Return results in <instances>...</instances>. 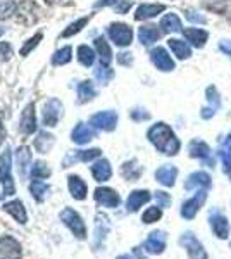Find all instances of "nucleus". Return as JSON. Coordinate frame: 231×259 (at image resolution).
<instances>
[{
    "instance_id": "nucleus-1",
    "label": "nucleus",
    "mask_w": 231,
    "mask_h": 259,
    "mask_svg": "<svg viewBox=\"0 0 231 259\" xmlns=\"http://www.w3.org/2000/svg\"><path fill=\"white\" fill-rule=\"evenodd\" d=\"M149 140L157 147V150H161L166 156H174L179 150V140L176 139L174 132L167 126L166 123H157L147 133Z\"/></svg>"
},
{
    "instance_id": "nucleus-2",
    "label": "nucleus",
    "mask_w": 231,
    "mask_h": 259,
    "mask_svg": "<svg viewBox=\"0 0 231 259\" xmlns=\"http://www.w3.org/2000/svg\"><path fill=\"white\" fill-rule=\"evenodd\" d=\"M0 185L4 189V195H14L16 185L12 180V154L11 147H6L0 154Z\"/></svg>"
},
{
    "instance_id": "nucleus-3",
    "label": "nucleus",
    "mask_w": 231,
    "mask_h": 259,
    "mask_svg": "<svg viewBox=\"0 0 231 259\" xmlns=\"http://www.w3.org/2000/svg\"><path fill=\"white\" fill-rule=\"evenodd\" d=\"M61 221L71 230V233H73L78 240L86 239L85 221H83V218L74 209H71V207H64V209L61 211Z\"/></svg>"
},
{
    "instance_id": "nucleus-4",
    "label": "nucleus",
    "mask_w": 231,
    "mask_h": 259,
    "mask_svg": "<svg viewBox=\"0 0 231 259\" xmlns=\"http://www.w3.org/2000/svg\"><path fill=\"white\" fill-rule=\"evenodd\" d=\"M109 36L119 47H128L133 40V30L124 23H114L109 26Z\"/></svg>"
},
{
    "instance_id": "nucleus-5",
    "label": "nucleus",
    "mask_w": 231,
    "mask_h": 259,
    "mask_svg": "<svg viewBox=\"0 0 231 259\" xmlns=\"http://www.w3.org/2000/svg\"><path fill=\"white\" fill-rule=\"evenodd\" d=\"M23 257V247L19 240L11 235L0 237V259H21Z\"/></svg>"
},
{
    "instance_id": "nucleus-6",
    "label": "nucleus",
    "mask_w": 231,
    "mask_h": 259,
    "mask_svg": "<svg viewBox=\"0 0 231 259\" xmlns=\"http://www.w3.org/2000/svg\"><path fill=\"white\" fill-rule=\"evenodd\" d=\"M179 244L187 249L190 259H207V252H205L204 245L197 240V237L193 233H184L181 239H179Z\"/></svg>"
},
{
    "instance_id": "nucleus-7",
    "label": "nucleus",
    "mask_w": 231,
    "mask_h": 259,
    "mask_svg": "<svg viewBox=\"0 0 231 259\" xmlns=\"http://www.w3.org/2000/svg\"><path fill=\"white\" fill-rule=\"evenodd\" d=\"M62 116V104L59 102L57 99H50L47 104L43 106V114H41V119H43V124L49 128L56 126Z\"/></svg>"
},
{
    "instance_id": "nucleus-8",
    "label": "nucleus",
    "mask_w": 231,
    "mask_h": 259,
    "mask_svg": "<svg viewBox=\"0 0 231 259\" xmlns=\"http://www.w3.org/2000/svg\"><path fill=\"white\" fill-rule=\"evenodd\" d=\"M90 124L104 132H112L117 124V114L112 111H104V112H97L90 118Z\"/></svg>"
},
{
    "instance_id": "nucleus-9",
    "label": "nucleus",
    "mask_w": 231,
    "mask_h": 259,
    "mask_svg": "<svg viewBox=\"0 0 231 259\" xmlns=\"http://www.w3.org/2000/svg\"><path fill=\"white\" fill-rule=\"evenodd\" d=\"M94 197H95L97 202L100 204V206L111 207V209H112V207H117V206H119V202H121L119 194H117L116 190L109 189V187H99V189L95 190Z\"/></svg>"
},
{
    "instance_id": "nucleus-10",
    "label": "nucleus",
    "mask_w": 231,
    "mask_h": 259,
    "mask_svg": "<svg viewBox=\"0 0 231 259\" xmlns=\"http://www.w3.org/2000/svg\"><path fill=\"white\" fill-rule=\"evenodd\" d=\"M100 149H90V150H74V152H69L68 156L64 157V162H62V166L64 168H69V166H73L74 162L78 161H83V162H88V161H94L97 157H100Z\"/></svg>"
},
{
    "instance_id": "nucleus-11",
    "label": "nucleus",
    "mask_w": 231,
    "mask_h": 259,
    "mask_svg": "<svg viewBox=\"0 0 231 259\" xmlns=\"http://www.w3.org/2000/svg\"><path fill=\"white\" fill-rule=\"evenodd\" d=\"M205 197H207V194H205L204 190H200L195 197L188 199L187 202L183 204V207H181V216H183V218H187V220L195 218V214L199 212L200 207H202Z\"/></svg>"
},
{
    "instance_id": "nucleus-12",
    "label": "nucleus",
    "mask_w": 231,
    "mask_h": 259,
    "mask_svg": "<svg viewBox=\"0 0 231 259\" xmlns=\"http://www.w3.org/2000/svg\"><path fill=\"white\" fill-rule=\"evenodd\" d=\"M150 59L155 66H157V69L161 71H173L174 69V61L171 59V56L166 52V49L162 47H157L154 49L152 52H150Z\"/></svg>"
},
{
    "instance_id": "nucleus-13",
    "label": "nucleus",
    "mask_w": 231,
    "mask_h": 259,
    "mask_svg": "<svg viewBox=\"0 0 231 259\" xmlns=\"http://www.w3.org/2000/svg\"><path fill=\"white\" fill-rule=\"evenodd\" d=\"M6 212H9V214L18 221L19 225H26L28 223V212H26V207H24V204L21 202V200H11V202H6L2 207Z\"/></svg>"
},
{
    "instance_id": "nucleus-14",
    "label": "nucleus",
    "mask_w": 231,
    "mask_h": 259,
    "mask_svg": "<svg viewBox=\"0 0 231 259\" xmlns=\"http://www.w3.org/2000/svg\"><path fill=\"white\" fill-rule=\"evenodd\" d=\"M21 132L24 135H31L36 132V116H35V104H29L21 114Z\"/></svg>"
},
{
    "instance_id": "nucleus-15",
    "label": "nucleus",
    "mask_w": 231,
    "mask_h": 259,
    "mask_svg": "<svg viewBox=\"0 0 231 259\" xmlns=\"http://www.w3.org/2000/svg\"><path fill=\"white\" fill-rule=\"evenodd\" d=\"M144 247L150 254H161L166 249V233L164 232H152L149 239L145 240Z\"/></svg>"
},
{
    "instance_id": "nucleus-16",
    "label": "nucleus",
    "mask_w": 231,
    "mask_h": 259,
    "mask_svg": "<svg viewBox=\"0 0 231 259\" xmlns=\"http://www.w3.org/2000/svg\"><path fill=\"white\" fill-rule=\"evenodd\" d=\"M150 199H152V195H150L149 190L131 192L128 200H126V209H128V212H136L142 206H144V204L149 202Z\"/></svg>"
},
{
    "instance_id": "nucleus-17",
    "label": "nucleus",
    "mask_w": 231,
    "mask_h": 259,
    "mask_svg": "<svg viewBox=\"0 0 231 259\" xmlns=\"http://www.w3.org/2000/svg\"><path fill=\"white\" fill-rule=\"evenodd\" d=\"M211 227L219 239H226V237L229 235V223L221 212H217V211L211 212Z\"/></svg>"
},
{
    "instance_id": "nucleus-18",
    "label": "nucleus",
    "mask_w": 231,
    "mask_h": 259,
    "mask_svg": "<svg viewBox=\"0 0 231 259\" xmlns=\"http://www.w3.org/2000/svg\"><path fill=\"white\" fill-rule=\"evenodd\" d=\"M176 177H178V169L171 164H164L155 171V178H157V182L162 183L164 187H173L176 182Z\"/></svg>"
},
{
    "instance_id": "nucleus-19",
    "label": "nucleus",
    "mask_w": 231,
    "mask_h": 259,
    "mask_svg": "<svg viewBox=\"0 0 231 259\" xmlns=\"http://www.w3.org/2000/svg\"><path fill=\"white\" fill-rule=\"evenodd\" d=\"M68 187H69V192L76 200H83L86 199V194H88V187L86 183L83 182L81 178L76 177V175H71L68 178Z\"/></svg>"
},
{
    "instance_id": "nucleus-20",
    "label": "nucleus",
    "mask_w": 231,
    "mask_h": 259,
    "mask_svg": "<svg viewBox=\"0 0 231 259\" xmlns=\"http://www.w3.org/2000/svg\"><path fill=\"white\" fill-rule=\"evenodd\" d=\"M71 139H73V142H76V144H79V145H85L90 140L95 139V132L88 126V124L78 123V126L73 130V133H71Z\"/></svg>"
},
{
    "instance_id": "nucleus-21",
    "label": "nucleus",
    "mask_w": 231,
    "mask_h": 259,
    "mask_svg": "<svg viewBox=\"0 0 231 259\" xmlns=\"http://www.w3.org/2000/svg\"><path fill=\"white\" fill-rule=\"evenodd\" d=\"M195 187H200V189H209V187H211V177H209L205 171H197V173H192L190 177H188L187 183H184V189L193 190Z\"/></svg>"
},
{
    "instance_id": "nucleus-22",
    "label": "nucleus",
    "mask_w": 231,
    "mask_h": 259,
    "mask_svg": "<svg viewBox=\"0 0 231 259\" xmlns=\"http://www.w3.org/2000/svg\"><path fill=\"white\" fill-rule=\"evenodd\" d=\"M166 9L162 4H144L136 9V14H135V19L136 21H144V19H150L154 16L161 14V12Z\"/></svg>"
},
{
    "instance_id": "nucleus-23",
    "label": "nucleus",
    "mask_w": 231,
    "mask_h": 259,
    "mask_svg": "<svg viewBox=\"0 0 231 259\" xmlns=\"http://www.w3.org/2000/svg\"><path fill=\"white\" fill-rule=\"evenodd\" d=\"M91 175L97 182H107L109 178L112 177V169H111V164H109L107 159H99L91 166Z\"/></svg>"
},
{
    "instance_id": "nucleus-24",
    "label": "nucleus",
    "mask_w": 231,
    "mask_h": 259,
    "mask_svg": "<svg viewBox=\"0 0 231 259\" xmlns=\"http://www.w3.org/2000/svg\"><path fill=\"white\" fill-rule=\"evenodd\" d=\"M109 220L104 214H97L95 218V247H100V244L106 239V235L109 233Z\"/></svg>"
},
{
    "instance_id": "nucleus-25",
    "label": "nucleus",
    "mask_w": 231,
    "mask_h": 259,
    "mask_svg": "<svg viewBox=\"0 0 231 259\" xmlns=\"http://www.w3.org/2000/svg\"><path fill=\"white\" fill-rule=\"evenodd\" d=\"M16 159H18V169H19V175L21 178L26 177L28 173V168L31 164V152H29V147H19L16 150Z\"/></svg>"
},
{
    "instance_id": "nucleus-26",
    "label": "nucleus",
    "mask_w": 231,
    "mask_h": 259,
    "mask_svg": "<svg viewBox=\"0 0 231 259\" xmlns=\"http://www.w3.org/2000/svg\"><path fill=\"white\" fill-rule=\"evenodd\" d=\"M188 150H190V156L192 157H199V159H204V161H211V149H209V145L205 144V142L202 140H193L190 144V147H188Z\"/></svg>"
},
{
    "instance_id": "nucleus-27",
    "label": "nucleus",
    "mask_w": 231,
    "mask_h": 259,
    "mask_svg": "<svg viewBox=\"0 0 231 259\" xmlns=\"http://www.w3.org/2000/svg\"><path fill=\"white\" fill-rule=\"evenodd\" d=\"M138 38L144 45H152L154 41H157L161 38V31L157 30V26H152V24H147V26H142L140 31H138Z\"/></svg>"
},
{
    "instance_id": "nucleus-28",
    "label": "nucleus",
    "mask_w": 231,
    "mask_h": 259,
    "mask_svg": "<svg viewBox=\"0 0 231 259\" xmlns=\"http://www.w3.org/2000/svg\"><path fill=\"white\" fill-rule=\"evenodd\" d=\"M183 33L188 38V41H190L192 45H195V47H204L205 41H207V36H209L207 31L199 30V28H187Z\"/></svg>"
},
{
    "instance_id": "nucleus-29",
    "label": "nucleus",
    "mask_w": 231,
    "mask_h": 259,
    "mask_svg": "<svg viewBox=\"0 0 231 259\" xmlns=\"http://www.w3.org/2000/svg\"><path fill=\"white\" fill-rule=\"evenodd\" d=\"M167 45H169V49L173 50L174 56L178 57V59H187V57L192 56L190 45H188L187 41L178 40V38H171L169 41H167Z\"/></svg>"
},
{
    "instance_id": "nucleus-30",
    "label": "nucleus",
    "mask_w": 231,
    "mask_h": 259,
    "mask_svg": "<svg viewBox=\"0 0 231 259\" xmlns=\"http://www.w3.org/2000/svg\"><path fill=\"white\" fill-rule=\"evenodd\" d=\"M54 135H50L47 132L38 133V137L35 139V149L38 150L40 154H47L50 149L54 147Z\"/></svg>"
},
{
    "instance_id": "nucleus-31",
    "label": "nucleus",
    "mask_w": 231,
    "mask_h": 259,
    "mask_svg": "<svg viewBox=\"0 0 231 259\" xmlns=\"http://www.w3.org/2000/svg\"><path fill=\"white\" fill-rule=\"evenodd\" d=\"M95 49H97V52H99V56H100V62H102L104 66H107L109 62L112 61V52H111V47H109L106 38H102V36L95 38Z\"/></svg>"
},
{
    "instance_id": "nucleus-32",
    "label": "nucleus",
    "mask_w": 231,
    "mask_h": 259,
    "mask_svg": "<svg viewBox=\"0 0 231 259\" xmlns=\"http://www.w3.org/2000/svg\"><path fill=\"white\" fill-rule=\"evenodd\" d=\"M131 0H102V2H97L95 7H112L119 14H126L131 7Z\"/></svg>"
},
{
    "instance_id": "nucleus-33",
    "label": "nucleus",
    "mask_w": 231,
    "mask_h": 259,
    "mask_svg": "<svg viewBox=\"0 0 231 259\" xmlns=\"http://www.w3.org/2000/svg\"><path fill=\"white\" fill-rule=\"evenodd\" d=\"M121 175H123L126 180H129V182H135L142 175V166H138L136 161H128V162H124L123 168H121Z\"/></svg>"
},
{
    "instance_id": "nucleus-34",
    "label": "nucleus",
    "mask_w": 231,
    "mask_h": 259,
    "mask_svg": "<svg viewBox=\"0 0 231 259\" xmlns=\"http://www.w3.org/2000/svg\"><path fill=\"white\" fill-rule=\"evenodd\" d=\"M161 28L164 33H173L181 30V21L176 14H166L161 19Z\"/></svg>"
},
{
    "instance_id": "nucleus-35",
    "label": "nucleus",
    "mask_w": 231,
    "mask_h": 259,
    "mask_svg": "<svg viewBox=\"0 0 231 259\" xmlns=\"http://www.w3.org/2000/svg\"><path fill=\"white\" fill-rule=\"evenodd\" d=\"M95 87L91 81H81L78 85V100L79 102H88V100H91L95 97Z\"/></svg>"
},
{
    "instance_id": "nucleus-36",
    "label": "nucleus",
    "mask_w": 231,
    "mask_h": 259,
    "mask_svg": "<svg viewBox=\"0 0 231 259\" xmlns=\"http://www.w3.org/2000/svg\"><path fill=\"white\" fill-rule=\"evenodd\" d=\"M29 192H31L33 199H35L36 202H41L49 192V185L40 182V180H35V182H31V185H29Z\"/></svg>"
},
{
    "instance_id": "nucleus-37",
    "label": "nucleus",
    "mask_w": 231,
    "mask_h": 259,
    "mask_svg": "<svg viewBox=\"0 0 231 259\" xmlns=\"http://www.w3.org/2000/svg\"><path fill=\"white\" fill-rule=\"evenodd\" d=\"M78 61L81 62L83 66H91L95 61V54L94 50H91L88 45H81V47H78Z\"/></svg>"
},
{
    "instance_id": "nucleus-38",
    "label": "nucleus",
    "mask_w": 231,
    "mask_h": 259,
    "mask_svg": "<svg viewBox=\"0 0 231 259\" xmlns=\"http://www.w3.org/2000/svg\"><path fill=\"white\" fill-rule=\"evenodd\" d=\"M50 168L45 164L43 161H36L31 168V178L33 180H43V178H49L50 177Z\"/></svg>"
},
{
    "instance_id": "nucleus-39",
    "label": "nucleus",
    "mask_w": 231,
    "mask_h": 259,
    "mask_svg": "<svg viewBox=\"0 0 231 259\" xmlns=\"http://www.w3.org/2000/svg\"><path fill=\"white\" fill-rule=\"evenodd\" d=\"M71 54H73V50H71V47H62L61 50H57V52L54 54L52 62H54L56 66L68 64V62L71 61Z\"/></svg>"
},
{
    "instance_id": "nucleus-40",
    "label": "nucleus",
    "mask_w": 231,
    "mask_h": 259,
    "mask_svg": "<svg viewBox=\"0 0 231 259\" xmlns=\"http://www.w3.org/2000/svg\"><path fill=\"white\" fill-rule=\"evenodd\" d=\"M88 21H90V18H81L79 21H76V23L69 24V26L66 28L64 31H62V36H64V38H69V36L76 35V33L81 31V28H83V26H86Z\"/></svg>"
},
{
    "instance_id": "nucleus-41",
    "label": "nucleus",
    "mask_w": 231,
    "mask_h": 259,
    "mask_svg": "<svg viewBox=\"0 0 231 259\" xmlns=\"http://www.w3.org/2000/svg\"><path fill=\"white\" fill-rule=\"evenodd\" d=\"M112 76H114V71L109 69L107 66H104V64H100L99 68L95 69V78L100 83H109L112 80Z\"/></svg>"
},
{
    "instance_id": "nucleus-42",
    "label": "nucleus",
    "mask_w": 231,
    "mask_h": 259,
    "mask_svg": "<svg viewBox=\"0 0 231 259\" xmlns=\"http://www.w3.org/2000/svg\"><path fill=\"white\" fill-rule=\"evenodd\" d=\"M162 216V211L159 206H154V207H149L144 216H142V220H144V223H155V221H159Z\"/></svg>"
},
{
    "instance_id": "nucleus-43",
    "label": "nucleus",
    "mask_w": 231,
    "mask_h": 259,
    "mask_svg": "<svg viewBox=\"0 0 231 259\" xmlns=\"http://www.w3.org/2000/svg\"><path fill=\"white\" fill-rule=\"evenodd\" d=\"M207 100H209V104H211V109L214 111H217L219 109V106H221V100H219V94H217V90L214 89V87H209L207 89Z\"/></svg>"
},
{
    "instance_id": "nucleus-44",
    "label": "nucleus",
    "mask_w": 231,
    "mask_h": 259,
    "mask_svg": "<svg viewBox=\"0 0 231 259\" xmlns=\"http://www.w3.org/2000/svg\"><path fill=\"white\" fill-rule=\"evenodd\" d=\"M41 40V33H36L35 36H33V38H29L28 41H26V45H24L23 49H21V56H28L29 52H31L33 49L36 47V45H38V41Z\"/></svg>"
},
{
    "instance_id": "nucleus-45",
    "label": "nucleus",
    "mask_w": 231,
    "mask_h": 259,
    "mask_svg": "<svg viewBox=\"0 0 231 259\" xmlns=\"http://www.w3.org/2000/svg\"><path fill=\"white\" fill-rule=\"evenodd\" d=\"M14 11V2L12 0H0V19H6Z\"/></svg>"
},
{
    "instance_id": "nucleus-46",
    "label": "nucleus",
    "mask_w": 231,
    "mask_h": 259,
    "mask_svg": "<svg viewBox=\"0 0 231 259\" xmlns=\"http://www.w3.org/2000/svg\"><path fill=\"white\" fill-rule=\"evenodd\" d=\"M155 200H157L159 207H169V204H171V197L166 192H157V194H155Z\"/></svg>"
},
{
    "instance_id": "nucleus-47",
    "label": "nucleus",
    "mask_w": 231,
    "mask_h": 259,
    "mask_svg": "<svg viewBox=\"0 0 231 259\" xmlns=\"http://www.w3.org/2000/svg\"><path fill=\"white\" fill-rule=\"evenodd\" d=\"M12 54V49L9 44H6V41H0V59H9Z\"/></svg>"
},
{
    "instance_id": "nucleus-48",
    "label": "nucleus",
    "mask_w": 231,
    "mask_h": 259,
    "mask_svg": "<svg viewBox=\"0 0 231 259\" xmlns=\"http://www.w3.org/2000/svg\"><path fill=\"white\" fill-rule=\"evenodd\" d=\"M131 118L135 119V121H142V119H149V118H150V114H149L147 111L135 109V111H131Z\"/></svg>"
},
{
    "instance_id": "nucleus-49",
    "label": "nucleus",
    "mask_w": 231,
    "mask_h": 259,
    "mask_svg": "<svg viewBox=\"0 0 231 259\" xmlns=\"http://www.w3.org/2000/svg\"><path fill=\"white\" fill-rule=\"evenodd\" d=\"M187 19L193 21V23H205V18H204V16H202V14H199V12H193V11L187 12Z\"/></svg>"
},
{
    "instance_id": "nucleus-50",
    "label": "nucleus",
    "mask_w": 231,
    "mask_h": 259,
    "mask_svg": "<svg viewBox=\"0 0 231 259\" xmlns=\"http://www.w3.org/2000/svg\"><path fill=\"white\" fill-rule=\"evenodd\" d=\"M117 61H119V64L129 66V64H131V62H133V57H131V54L123 52V54H119V56H117Z\"/></svg>"
},
{
    "instance_id": "nucleus-51",
    "label": "nucleus",
    "mask_w": 231,
    "mask_h": 259,
    "mask_svg": "<svg viewBox=\"0 0 231 259\" xmlns=\"http://www.w3.org/2000/svg\"><path fill=\"white\" fill-rule=\"evenodd\" d=\"M219 49L222 50V52L226 54V56H229V57H231V41H228V40H222L221 44H219Z\"/></svg>"
},
{
    "instance_id": "nucleus-52",
    "label": "nucleus",
    "mask_w": 231,
    "mask_h": 259,
    "mask_svg": "<svg viewBox=\"0 0 231 259\" xmlns=\"http://www.w3.org/2000/svg\"><path fill=\"white\" fill-rule=\"evenodd\" d=\"M4 140H6V128H4L2 119H0V145H2Z\"/></svg>"
},
{
    "instance_id": "nucleus-53",
    "label": "nucleus",
    "mask_w": 231,
    "mask_h": 259,
    "mask_svg": "<svg viewBox=\"0 0 231 259\" xmlns=\"http://www.w3.org/2000/svg\"><path fill=\"white\" fill-rule=\"evenodd\" d=\"M135 256L136 259H147L144 254H142V249H138V247H135Z\"/></svg>"
},
{
    "instance_id": "nucleus-54",
    "label": "nucleus",
    "mask_w": 231,
    "mask_h": 259,
    "mask_svg": "<svg viewBox=\"0 0 231 259\" xmlns=\"http://www.w3.org/2000/svg\"><path fill=\"white\" fill-rule=\"evenodd\" d=\"M116 259H133V257L129 256V254H123V256H117Z\"/></svg>"
},
{
    "instance_id": "nucleus-55",
    "label": "nucleus",
    "mask_w": 231,
    "mask_h": 259,
    "mask_svg": "<svg viewBox=\"0 0 231 259\" xmlns=\"http://www.w3.org/2000/svg\"><path fill=\"white\" fill-rule=\"evenodd\" d=\"M47 2H50V4H54V2H57V0H47Z\"/></svg>"
},
{
    "instance_id": "nucleus-56",
    "label": "nucleus",
    "mask_w": 231,
    "mask_h": 259,
    "mask_svg": "<svg viewBox=\"0 0 231 259\" xmlns=\"http://www.w3.org/2000/svg\"><path fill=\"white\" fill-rule=\"evenodd\" d=\"M2 33H4V30H2V28H0V36H2Z\"/></svg>"
}]
</instances>
